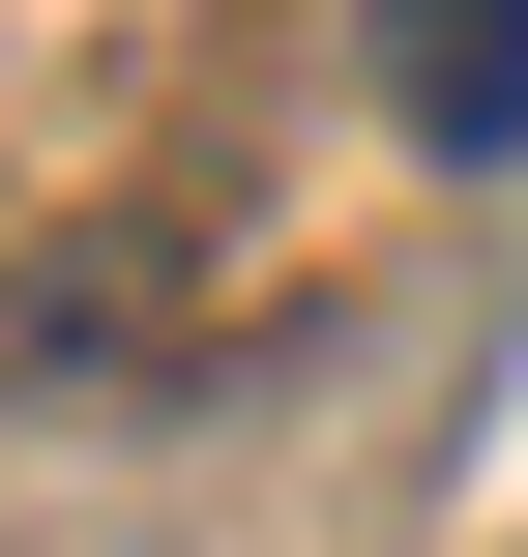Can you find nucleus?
<instances>
[{"label":"nucleus","instance_id":"f257e3e1","mask_svg":"<svg viewBox=\"0 0 528 557\" xmlns=\"http://www.w3.org/2000/svg\"><path fill=\"white\" fill-rule=\"evenodd\" d=\"M353 59L412 147H528V0H353Z\"/></svg>","mask_w":528,"mask_h":557}]
</instances>
